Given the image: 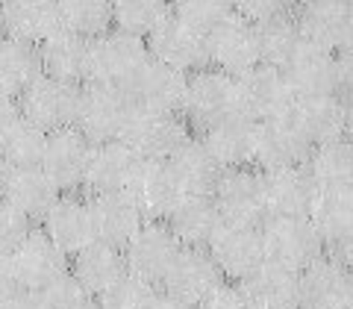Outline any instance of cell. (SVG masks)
<instances>
[{
	"instance_id": "obj_1",
	"label": "cell",
	"mask_w": 353,
	"mask_h": 309,
	"mask_svg": "<svg viewBox=\"0 0 353 309\" xmlns=\"http://www.w3.org/2000/svg\"><path fill=\"white\" fill-rule=\"evenodd\" d=\"M148 44L145 39L130 36L121 30H106L97 39H88V71L85 83H101V86H115L124 88L132 83V77L145 65Z\"/></svg>"
},
{
	"instance_id": "obj_2",
	"label": "cell",
	"mask_w": 353,
	"mask_h": 309,
	"mask_svg": "<svg viewBox=\"0 0 353 309\" xmlns=\"http://www.w3.org/2000/svg\"><path fill=\"white\" fill-rule=\"evenodd\" d=\"M130 112H132V101L124 88L83 83L80 94H77L71 127L80 130L92 145H103V141H115L121 136Z\"/></svg>"
},
{
	"instance_id": "obj_3",
	"label": "cell",
	"mask_w": 353,
	"mask_h": 309,
	"mask_svg": "<svg viewBox=\"0 0 353 309\" xmlns=\"http://www.w3.org/2000/svg\"><path fill=\"white\" fill-rule=\"evenodd\" d=\"M189 130L192 127L185 124V118L180 112H159V109L132 106L118 141H124L139 159L162 162V159H168L185 139H192Z\"/></svg>"
},
{
	"instance_id": "obj_4",
	"label": "cell",
	"mask_w": 353,
	"mask_h": 309,
	"mask_svg": "<svg viewBox=\"0 0 353 309\" xmlns=\"http://www.w3.org/2000/svg\"><path fill=\"white\" fill-rule=\"evenodd\" d=\"M283 74L294 97L341 94L350 86V53H330L303 41Z\"/></svg>"
},
{
	"instance_id": "obj_5",
	"label": "cell",
	"mask_w": 353,
	"mask_h": 309,
	"mask_svg": "<svg viewBox=\"0 0 353 309\" xmlns=\"http://www.w3.org/2000/svg\"><path fill=\"white\" fill-rule=\"evenodd\" d=\"M239 112L236 109V80L224 71L215 68H201L192 71V77L185 80V94L180 115L185 118V124L194 130H206L218 124L221 118Z\"/></svg>"
},
{
	"instance_id": "obj_6",
	"label": "cell",
	"mask_w": 353,
	"mask_h": 309,
	"mask_svg": "<svg viewBox=\"0 0 353 309\" xmlns=\"http://www.w3.org/2000/svg\"><path fill=\"white\" fill-rule=\"evenodd\" d=\"M233 80H236V109L250 121H256V124L285 115L294 103L289 80L274 65L259 62L250 71L233 77Z\"/></svg>"
},
{
	"instance_id": "obj_7",
	"label": "cell",
	"mask_w": 353,
	"mask_h": 309,
	"mask_svg": "<svg viewBox=\"0 0 353 309\" xmlns=\"http://www.w3.org/2000/svg\"><path fill=\"white\" fill-rule=\"evenodd\" d=\"M301 280V306L315 309H350L353 303V280H350V259L324 250L297 271Z\"/></svg>"
},
{
	"instance_id": "obj_8",
	"label": "cell",
	"mask_w": 353,
	"mask_h": 309,
	"mask_svg": "<svg viewBox=\"0 0 353 309\" xmlns=\"http://www.w3.org/2000/svg\"><path fill=\"white\" fill-rule=\"evenodd\" d=\"M265 262L301 271L327 248L321 245L309 218H265L259 224Z\"/></svg>"
},
{
	"instance_id": "obj_9",
	"label": "cell",
	"mask_w": 353,
	"mask_h": 309,
	"mask_svg": "<svg viewBox=\"0 0 353 309\" xmlns=\"http://www.w3.org/2000/svg\"><path fill=\"white\" fill-rule=\"evenodd\" d=\"M294 24L306 44H315V48L330 53H350V0H301V9L294 12Z\"/></svg>"
},
{
	"instance_id": "obj_10",
	"label": "cell",
	"mask_w": 353,
	"mask_h": 309,
	"mask_svg": "<svg viewBox=\"0 0 353 309\" xmlns=\"http://www.w3.org/2000/svg\"><path fill=\"white\" fill-rule=\"evenodd\" d=\"M77 94H80V86H71V83L39 74L36 80L15 97V106H18V115L27 118L30 124H36L44 132H53L59 127H71L74 109H77Z\"/></svg>"
},
{
	"instance_id": "obj_11",
	"label": "cell",
	"mask_w": 353,
	"mask_h": 309,
	"mask_svg": "<svg viewBox=\"0 0 353 309\" xmlns=\"http://www.w3.org/2000/svg\"><path fill=\"white\" fill-rule=\"evenodd\" d=\"M9 268L18 283V289L39 292L48 283L68 274V257L53 245L41 227H30V233L18 241V248L9 253Z\"/></svg>"
},
{
	"instance_id": "obj_12",
	"label": "cell",
	"mask_w": 353,
	"mask_h": 309,
	"mask_svg": "<svg viewBox=\"0 0 353 309\" xmlns=\"http://www.w3.org/2000/svg\"><path fill=\"white\" fill-rule=\"evenodd\" d=\"M148 57L183 74L201 71L209 65L206 59V32L192 27L189 21L176 18L174 12L145 39Z\"/></svg>"
},
{
	"instance_id": "obj_13",
	"label": "cell",
	"mask_w": 353,
	"mask_h": 309,
	"mask_svg": "<svg viewBox=\"0 0 353 309\" xmlns=\"http://www.w3.org/2000/svg\"><path fill=\"white\" fill-rule=\"evenodd\" d=\"M206 59L215 71H224L230 77H239L259 65L256 24L239 15H227L206 32Z\"/></svg>"
},
{
	"instance_id": "obj_14",
	"label": "cell",
	"mask_w": 353,
	"mask_h": 309,
	"mask_svg": "<svg viewBox=\"0 0 353 309\" xmlns=\"http://www.w3.org/2000/svg\"><path fill=\"white\" fill-rule=\"evenodd\" d=\"M176 250H180V241L174 239L165 221H141V227L121 248L127 274L145 283H153V286L162 283L165 271H168V265L176 257Z\"/></svg>"
},
{
	"instance_id": "obj_15",
	"label": "cell",
	"mask_w": 353,
	"mask_h": 309,
	"mask_svg": "<svg viewBox=\"0 0 353 309\" xmlns=\"http://www.w3.org/2000/svg\"><path fill=\"white\" fill-rule=\"evenodd\" d=\"M212 201L221 212V221L233 224H262L265 221V183L262 171L250 168H227L221 171Z\"/></svg>"
},
{
	"instance_id": "obj_16",
	"label": "cell",
	"mask_w": 353,
	"mask_h": 309,
	"mask_svg": "<svg viewBox=\"0 0 353 309\" xmlns=\"http://www.w3.org/2000/svg\"><path fill=\"white\" fill-rule=\"evenodd\" d=\"M206 253L218 265L221 277L241 283L248 274L265 259L262 253V233L256 224H233L221 221L206 245Z\"/></svg>"
},
{
	"instance_id": "obj_17",
	"label": "cell",
	"mask_w": 353,
	"mask_h": 309,
	"mask_svg": "<svg viewBox=\"0 0 353 309\" xmlns=\"http://www.w3.org/2000/svg\"><path fill=\"white\" fill-rule=\"evenodd\" d=\"M306 218L315 227L324 248L339 253V257L341 250L347 253L353 236V186H321V189H315Z\"/></svg>"
},
{
	"instance_id": "obj_18",
	"label": "cell",
	"mask_w": 353,
	"mask_h": 309,
	"mask_svg": "<svg viewBox=\"0 0 353 309\" xmlns=\"http://www.w3.org/2000/svg\"><path fill=\"white\" fill-rule=\"evenodd\" d=\"M92 141H88L80 130L74 127H59L48 132L41 150V171L57 183L59 192H74L80 189L85 180L88 157H92Z\"/></svg>"
},
{
	"instance_id": "obj_19",
	"label": "cell",
	"mask_w": 353,
	"mask_h": 309,
	"mask_svg": "<svg viewBox=\"0 0 353 309\" xmlns=\"http://www.w3.org/2000/svg\"><path fill=\"white\" fill-rule=\"evenodd\" d=\"M297 130L306 136L312 148L327 145L336 139H347L350 130V103L345 94H318V97H294L289 109Z\"/></svg>"
},
{
	"instance_id": "obj_20",
	"label": "cell",
	"mask_w": 353,
	"mask_h": 309,
	"mask_svg": "<svg viewBox=\"0 0 353 309\" xmlns=\"http://www.w3.org/2000/svg\"><path fill=\"white\" fill-rule=\"evenodd\" d=\"M256 136H259L256 121H250L241 112H233V115L221 118L218 124L206 127L201 141L209 150V157L218 162V168L227 171V168L253 165V157H256Z\"/></svg>"
},
{
	"instance_id": "obj_21",
	"label": "cell",
	"mask_w": 353,
	"mask_h": 309,
	"mask_svg": "<svg viewBox=\"0 0 353 309\" xmlns=\"http://www.w3.org/2000/svg\"><path fill=\"white\" fill-rule=\"evenodd\" d=\"M221 283H224V277H221L218 265L206 253V248H180L162 277L165 295L189 303H201Z\"/></svg>"
},
{
	"instance_id": "obj_22",
	"label": "cell",
	"mask_w": 353,
	"mask_h": 309,
	"mask_svg": "<svg viewBox=\"0 0 353 309\" xmlns=\"http://www.w3.org/2000/svg\"><path fill=\"white\" fill-rule=\"evenodd\" d=\"M185 80L189 74L168 68L157 59H148L132 77L127 86V94L132 106L139 109H159V112H180L183 94H185Z\"/></svg>"
},
{
	"instance_id": "obj_23",
	"label": "cell",
	"mask_w": 353,
	"mask_h": 309,
	"mask_svg": "<svg viewBox=\"0 0 353 309\" xmlns=\"http://www.w3.org/2000/svg\"><path fill=\"white\" fill-rule=\"evenodd\" d=\"M141 159L124 141H103L92 148L83 186L92 195H127L132 177H136Z\"/></svg>"
},
{
	"instance_id": "obj_24",
	"label": "cell",
	"mask_w": 353,
	"mask_h": 309,
	"mask_svg": "<svg viewBox=\"0 0 353 309\" xmlns=\"http://www.w3.org/2000/svg\"><path fill=\"white\" fill-rule=\"evenodd\" d=\"M309 150H312V145H309L306 136L297 130L292 115L285 112L280 118H271V121H262L259 124L256 157H253V162H256L262 171L292 168V165L306 162Z\"/></svg>"
},
{
	"instance_id": "obj_25",
	"label": "cell",
	"mask_w": 353,
	"mask_h": 309,
	"mask_svg": "<svg viewBox=\"0 0 353 309\" xmlns=\"http://www.w3.org/2000/svg\"><path fill=\"white\" fill-rule=\"evenodd\" d=\"M265 183V218H306L315 195L306 165L262 171Z\"/></svg>"
},
{
	"instance_id": "obj_26",
	"label": "cell",
	"mask_w": 353,
	"mask_h": 309,
	"mask_svg": "<svg viewBox=\"0 0 353 309\" xmlns=\"http://www.w3.org/2000/svg\"><path fill=\"white\" fill-rule=\"evenodd\" d=\"M127 197L136 203V209L141 212L145 221H165L183 195H180V189H176V183H174L165 159L162 162H145L141 159L139 171H136L130 189H127Z\"/></svg>"
},
{
	"instance_id": "obj_27",
	"label": "cell",
	"mask_w": 353,
	"mask_h": 309,
	"mask_svg": "<svg viewBox=\"0 0 353 309\" xmlns=\"http://www.w3.org/2000/svg\"><path fill=\"white\" fill-rule=\"evenodd\" d=\"M41 230L48 239L57 245L65 257L80 253L85 245H92V218H88V203L77 195H59L57 203L48 209V215L41 218Z\"/></svg>"
},
{
	"instance_id": "obj_28",
	"label": "cell",
	"mask_w": 353,
	"mask_h": 309,
	"mask_svg": "<svg viewBox=\"0 0 353 309\" xmlns=\"http://www.w3.org/2000/svg\"><path fill=\"white\" fill-rule=\"evenodd\" d=\"M239 286L245 289L253 309H301L297 271L283 268V265L262 259Z\"/></svg>"
},
{
	"instance_id": "obj_29",
	"label": "cell",
	"mask_w": 353,
	"mask_h": 309,
	"mask_svg": "<svg viewBox=\"0 0 353 309\" xmlns=\"http://www.w3.org/2000/svg\"><path fill=\"white\" fill-rule=\"evenodd\" d=\"M36 53H39V68L44 77H53V80H62V83H71V86L85 83L88 39L59 27L53 36H48L41 44H36Z\"/></svg>"
},
{
	"instance_id": "obj_30",
	"label": "cell",
	"mask_w": 353,
	"mask_h": 309,
	"mask_svg": "<svg viewBox=\"0 0 353 309\" xmlns=\"http://www.w3.org/2000/svg\"><path fill=\"white\" fill-rule=\"evenodd\" d=\"M85 203H88V218H92V236L101 245L124 248L130 236L145 221L127 195H92Z\"/></svg>"
},
{
	"instance_id": "obj_31",
	"label": "cell",
	"mask_w": 353,
	"mask_h": 309,
	"mask_svg": "<svg viewBox=\"0 0 353 309\" xmlns=\"http://www.w3.org/2000/svg\"><path fill=\"white\" fill-rule=\"evenodd\" d=\"M59 27L57 0H6L0 9V30L6 39L15 41L41 44Z\"/></svg>"
},
{
	"instance_id": "obj_32",
	"label": "cell",
	"mask_w": 353,
	"mask_h": 309,
	"mask_svg": "<svg viewBox=\"0 0 353 309\" xmlns=\"http://www.w3.org/2000/svg\"><path fill=\"white\" fill-rule=\"evenodd\" d=\"M62 192L57 183L41 171V165H30V168H9L6 183H3V197L6 203H12L27 221H41L48 215V209L57 203Z\"/></svg>"
},
{
	"instance_id": "obj_33",
	"label": "cell",
	"mask_w": 353,
	"mask_h": 309,
	"mask_svg": "<svg viewBox=\"0 0 353 309\" xmlns=\"http://www.w3.org/2000/svg\"><path fill=\"white\" fill-rule=\"evenodd\" d=\"M68 274L88 292V297H97V301H101L118 280L127 277L124 253H121V248L92 241V245H85L80 253H74Z\"/></svg>"
},
{
	"instance_id": "obj_34",
	"label": "cell",
	"mask_w": 353,
	"mask_h": 309,
	"mask_svg": "<svg viewBox=\"0 0 353 309\" xmlns=\"http://www.w3.org/2000/svg\"><path fill=\"white\" fill-rule=\"evenodd\" d=\"M165 224L180 241V248H206L221 224V212L212 195H185L168 212Z\"/></svg>"
},
{
	"instance_id": "obj_35",
	"label": "cell",
	"mask_w": 353,
	"mask_h": 309,
	"mask_svg": "<svg viewBox=\"0 0 353 309\" xmlns=\"http://www.w3.org/2000/svg\"><path fill=\"white\" fill-rule=\"evenodd\" d=\"M168 171L174 177L176 189L180 195H212L215 192V183L221 177L218 162L209 157V150L203 148L201 139H185L180 148H176L168 159Z\"/></svg>"
},
{
	"instance_id": "obj_36",
	"label": "cell",
	"mask_w": 353,
	"mask_h": 309,
	"mask_svg": "<svg viewBox=\"0 0 353 309\" xmlns=\"http://www.w3.org/2000/svg\"><path fill=\"white\" fill-rule=\"evenodd\" d=\"M303 165H306L309 180L315 183V189H321V186H353L350 139H336V141H327V145L312 148Z\"/></svg>"
},
{
	"instance_id": "obj_37",
	"label": "cell",
	"mask_w": 353,
	"mask_h": 309,
	"mask_svg": "<svg viewBox=\"0 0 353 309\" xmlns=\"http://www.w3.org/2000/svg\"><path fill=\"white\" fill-rule=\"evenodd\" d=\"M41 74L39 68V53L36 44L15 41V39H0V94L15 97Z\"/></svg>"
},
{
	"instance_id": "obj_38",
	"label": "cell",
	"mask_w": 353,
	"mask_h": 309,
	"mask_svg": "<svg viewBox=\"0 0 353 309\" xmlns=\"http://www.w3.org/2000/svg\"><path fill=\"white\" fill-rule=\"evenodd\" d=\"M256 36H259V62L274 65V68H280V71L289 65V59L303 44L292 12L256 24Z\"/></svg>"
},
{
	"instance_id": "obj_39",
	"label": "cell",
	"mask_w": 353,
	"mask_h": 309,
	"mask_svg": "<svg viewBox=\"0 0 353 309\" xmlns=\"http://www.w3.org/2000/svg\"><path fill=\"white\" fill-rule=\"evenodd\" d=\"M112 30L148 39L171 15V0H109Z\"/></svg>"
},
{
	"instance_id": "obj_40",
	"label": "cell",
	"mask_w": 353,
	"mask_h": 309,
	"mask_svg": "<svg viewBox=\"0 0 353 309\" xmlns=\"http://www.w3.org/2000/svg\"><path fill=\"white\" fill-rule=\"evenodd\" d=\"M44 139H48V132L18 115L12 124L0 132V157H3V162L9 168H30V165H39L41 150H44Z\"/></svg>"
},
{
	"instance_id": "obj_41",
	"label": "cell",
	"mask_w": 353,
	"mask_h": 309,
	"mask_svg": "<svg viewBox=\"0 0 353 309\" xmlns=\"http://www.w3.org/2000/svg\"><path fill=\"white\" fill-rule=\"evenodd\" d=\"M62 30L77 32L83 39H97L101 32L112 30L109 0H57Z\"/></svg>"
},
{
	"instance_id": "obj_42",
	"label": "cell",
	"mask_w": 353,
	"mask_h": 309,
	"mask_svg": "<svg viewBox=\"0 0 353 309\" xmlns=\"http://www.w3.org/2000/svg\"><path fill=\"white\" fill-rule=\"evenodd\" d=\"M157 297H159V292L153 283H145V280L127 274L124 280H118L112 289L101 297V306L103 309H153Z\"/></svg>"
},
{
	"instance_id": "obj_43",
	"label": "cell",
	"mask_w": 353,
	"mask_h": 309,
	"mask_svg": "<svg viewBox=\"0 0 353 309\" xmlns=\"http://www.w3.org/2000/svg\"><path fill=\"white\" fill-rule=\"evenodd\" d=\"M32 295H36L39 309H88L92 306L88 292L71 277V274H62L59 280L48 283L44 289L32 292Z\"/></svg>"
},
{
	"instance_id": "obj_44",
	"label": "cell",
	"mask_w": 353,
	"mask_h": 309,
	"mask_svg": "<svg viewBox=\"0 0 353 309\" xmlns=\"http://www.w3.org/2000/svg\"><path fill=\"white\" fill-rule=\"evenodd\" d=\"M171 12L189 21L192 27L209 32L227 15H233V3L230 0H171Z\"/></svg>"
},
{
	"instance_id": "obj_45",
	"label": "cell",
	"mask_w": 353,
	"mask_h": 309,
	"mask_svg": "<svg viewBox=\"0 0 353 309\" xmlns=\"http://www.w3.org/2000/svg\"><path fill=\"white\" fill-rule=\"evenodd\" d=\"M27 233H30V221L12 203H6L0 197V257H9Z\"/></svg>"
},
{
	"instance_id": "obj_46",
	"label": "cell",
	"mask_w": 353,
	"mask_h": 309,
	"mask_svg": "<svg viewBox=\"0 0 353 309\" xmlns=\"http://www.w3.org/2000/svg\"><path fill=\"white\" fill-rule=\"evenodd\" d=\"M230 3H233V15L250 21V24H262L268 18L292 12L294 0H230Z\"/></svg>"
},
{
	"instance_id": "obj_47",
	"label": "cell",
	"mask_w": 353,
	"mask_h": 309,
	"mask_svg": "<svg viewBox=\"0 0 353 309\" xmlns=\"http://www.w3.org/2000/svg\"><path fill=\"white\" fill-rule=\"evenodd\" d=\"M197 309H253V303L248 301V295H245L241 286L221 283L203 297L201 303H197Z\"/></svg>"
},
{
	"instance_id": "obj_48",
	"label": "cell",
	"mask_w": 353,
	"mask_h": 309,
	"mask_svg": "<svg viewBox=\"0 0 353 309\" xmlns=\"http://www.w3.org/2000/svg\"><path fill=\"white\" fill-rule=\"evenodd\" d=\"M0 309H39L36 303V295L27 292V289H15L12 295H6L0 301Z\"/></svg>"
},
{
	"instance_id": "obj_49",
	"label": "cell",
	"mask_w": 353,
	"mask_h": 309,
	"mask_svg": "<svg viewBox=\"0 0 353 309\" xmlns=\"http://www.w3.org/2000/svg\"><path fill=\"white\" fill-rule=\"evenodd\" d=\"M18 289V283L12 277V268H9V259L0 257V301H3L6 295H12Z\"/></svg>"
},
{
	"instance_id": "obj_50",
	"label": "cell",
	"mask_w": 353,
	"mask_h": 309,
	"mask_svg": "<svg viewBox=\"0 0 353 309\" xmlns=\"http://www.w3.org/2000/svg\"><path fill=\"white\" fill-rule=\"evenodd\" d=\"M18 118V106H15V101L12 97H3L0 94V132H3L12 121Z\"/></svg>"
},
{
	"instance_id": "obj_51",
	"label": "cell",
	"mask_w": 353,
	"mask_h": 309,
	"mask_svg": "<svg viewBox=\"0 0 353 309\" xmlns=\"http://www.w3.org/2000/svg\"><path fill=\"white\" fill-rule=\"evenodd\" d=\"M153 309H197V303L189 301H180V297H171V295H159Z\"/></svg>"
},
{
	"instance_id": "obj_52",
	"label": "cell",
	"mask_w": 353,
	"mask_h": 309,
	"mask_svg": "<svg viewBox=\"0 0 353 309\" xmlns=\"http://www.w3.org/2000/svg\"><path fill=\"white\" fill-rule=\"evenodd\" d=\"M6 174H9V165L3 162V157H0V192H3V183H6Z\"/></svg>"
},
{
	"instance_id": "obj_53",
	"label": "cell",
	"mask_w": 353,
	"mask_h": 309,
	"mask_svg": "<svg viewBox=\"0 0 353 309\" xmlns=\"http://www.w3.org/2000/svg\"><path fill=\"white\" fill-rule=\"evenodd\" d=\"M88 309H103V306H101V303H97V306H88Z\"/></svg>"
},
{
	"instance_id": "obj_54",
	"label": "cell",
	"mask_w": 353,
	"mask_h": 309,
	"mask_svg": "<svg viewBox=\"0 0 353 309\" xmlns=\"http://www.w3.org/2000/svg\"><path fill=\"white\" fill-rule=\"evenodd\" d=\"M3 3H6V0H0V9H3Z\"/></svg>"
},
{
	"instance_id": "obj_55",
	"label": "cell",
	"mask_w": 353,
	"mask_h": 309,
	"mask_svg": "<svg viewBox=\"0 0 353 309\" xmlns=\"http://www.w3.org/2000/svg\"><path fill=\"white\" fill-rule=\"evenodd\" d=\"M301 309H315V306H301Z\"/></svg>"
},
{
	"instance_id": "obj_56",
	"label": "cell",
	"mask_w": 353,
	"mask_h": 309,
	"mask_svg": "<svg viewBox=\"0 0 353 309\" xmlns=\"http://www.w3.org/2000/svg\"><path fill=\"white\" fill-rule=\"evenodd\" d=\"M0 39H3V30H0Z\"/></svg>"
}]
</instances>
